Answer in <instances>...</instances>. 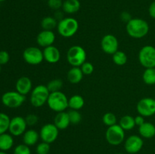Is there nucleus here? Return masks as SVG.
Returning a JSON list of instances; mask_svg holds the SVG:
<instances>
[{
    "mask_svg": "<svg viewBox=\"0 0 155 154\" xmlns=\"http://www.w3.org/2000/svg\"><path fill=\"white\" fill-rule=\"evenodd\" d=\"M142 79L146 85H155V68H146L142 74Z\"/></svg>",
    "mask_w": 155,
    "mask_h": 154,
    "instance_id": "nucleus-27",
    "label": "nucleus"
},
{
    "mask_svg": "<svg viewBox=\"0 0 155 154\" xmlns=\"http://www.w3.org/2000/svg\"><path fill=\"white\" fill-rule=\"evenodd\" d=\"M135 122H136V125H137V126L139 127L140 125H142V124H144L145 122V117L141 116V115H139V116H136V117H135Z\"/></svg>",
    "mask_w": 155,
    "mask_h": 154,
    "instance_id": "nucleus-41",
    "label": "nucleus"
},
{
    "mask_svg": "<svg viewBox=\"0 0 155 154\" xmlns=\"http://www.w3.org/2000/svg\"><path fill=\"white\" fill-rule=\"evenodd\" d=\"M139 115L144 117H150L155 114V99L152 98H142L136 105Z\"/></svg>",
    "mask_w": 155,
    "mask_h": 154,
    "instance_id": "nucleus-11",
    "label": "nucleus"
},
{
    "mask_svg": "<svg viewBox=\"0 0 155 154\" xmlns=\"http://www.w3.org/2000/svg\"><path fill=\"white\" fill-rule=\"evenodd\" d=\"M139 133L142 138H152L155 136V125L151 122H145L139 127Z\"/></svg>",
    "mask_w": 155,
    "mask_h": 154,
    "instance_id": "nucleus-19",
    "label": "nucleus"
},
{
    "mask_svg": "<svg viewBox=\"0 0 155 154\" xmlns=\"http://www.w3.org/2000/svg\"><path fill=\"white\" fill-rule=\"evenodd\" d=\"M139 61L143 67L155 68V47L145 45L139 52Z\"/></svg>",
    "mask_w": 155,
    "mask_h": 154,
    "instance_id": "nucleus-7",
    "label": "nucleus"
},
{
    "mask_svg": "<svg viewBox=\"0 0 155 154\" xmlns=\"http://www.w3.org/2000/svg\"><path fill=\"white\" fill-rule=\"evenodd\" d=\"M120 19L122 20L124 22L128 23L130 20L132 19V16L129 12L127 11H124L120 14Z\"/></svg>",
    "mask_w": 155,
    "mask_h": 154,
    "instance_id": "nucleus-39",
    "label": "nucleus"
},
{
    "mask_svg": "<svg viewBox=\"0 0 155 154\" xmlns=\"http://www.w3.org/2000/svg\"><path fill=\"white\" fill-rule=\"evenodd\" d=\"M46 86L50 92L59 91L63 87V81L60 79H54L48 82Z\"/></svg>",
    "mask_w": 155,
    "mask_h": 154,
    "instance_id": "nucleus-30",
    "label": "nucleus"
},
{
    "mask_svg": "<svg viewBox=\"0 0 155 154\" xmlns=\"http://www.w3.org/2000/svg\"><path fill=\"white\" fill-rule=\"evenodd\" d=\"M10 60V55L6 51H0V65H5Z\"/></svg>",
    "mask_w": 155,
    "mask_h": 154,
    "instance_id": "nucleus-38",
    "label": "nucleus"
},
{
    "mask_svg": "<svg viewBox=\"0 0 155 154\" xmlns=\"http://www.w3.org/2000/svg\"><path fill=\"white\" fill-rule=\"evenodd\" d=\"M0 154H8V153L6 152H5V151L0 150Z\"/></svg>",
    "mask_w": 155,
    "mask_h": 154,
    "instance_id": "nucleus-43",
    "label": "nucleus"
},
{
    "mask_svg": "<svg viewBox=\"0 0 155 154\" xmlns=\"http://www.w3.org/2000/svg\"><path fill=\"white\" fill-rule=\"evenodd\" d=\"M27 124L25 118L19 116H15L11 119L8 131L12 136L18 137L24 134V133L27 131Z\"/></svg>",
    "mask_w": 155,
    "mask_h": 154,
    "instance_id": "nucleus-13",
    "label": "nucleus"
},
{
    "mask_svg": "<svg viewBox=\"0 0 155 154\" xmlns=\"http://www.w3.org/2000/svg\"><path fill=\"white\" fill-rule=\"evenodd\" d=\"M55 38V34L53 30H42L36 36V42L39 46L46 48L50 45H53Z\"/></svg>",
    "mask_w": 155,
    "mask_h": 154,
    "instance_id": "nucleus-15",
    "label": "nucleus"
},
{
    "mask_svg": "<svg viewBox=\"0 0 155 154\" xmlns=\"http://www.w3.org/2000/svg\"><path fill=\"white\" fill-rule=\"evenodd\" d=\"M58 23V21L54 17H45L41 21V27L42 30H53L54 28H57Z\"/></svg>",
    "mask_w": 155,
    "mask_h": 154,
    "instance_id": "nucleus-26",
    "label": "nucleus"
},
{
    "mask_svg": "<svg viewBox=\"0 0 155 154\" xmlns=\"http://www.w3.org/2000/svg\"><path fill=\"white\" fill-rule=\"evenodd\" d=\"M25 96L17 91H11L4 93L2 96V103L8 108L15 109L21 107L25 101Z\"/></svg>",
    "mask_w": 155,
    "mask_h": 154,
    "instance_id": "nucleus-8",
    "label": "nucleus"
},
{
    "mask_svg": "<svg viewBox=\"0 0 155 154\" xmlns=\"http://www.w3.org/2000/svg\"><path fill=\"white\" fill-rule=\"evenodd\" d=\"M117 116H115L114 113H111V112H108V113H104V116H102V122L107 127L112 126V125L117 124Z\"/></svg>",
    "mask_w": 155,
    "mask_h": 154,
    "instance_id": "nucleus-31",
    "label": "nucleus"
},
{
    "mask_svg": "<svg viewBox=\"0 0 155 154\" xmlns=\"http://www.w3.org/2000/svg\"><path fill=\"white\" fill-rule=\"evenodd\" d=\"M44 60L49 63H56L60 60L61 52L57 47L54 45L44 48L43 51Z\"/></svg>",
    "mask_w": 155,
    "mask_h": 154,
    "instance_id": "nucleus-17",
    "label": "nucleus"
},
{
    "mask_svg": "<svg viewBox=\"0 0 155 154\" xmlns=\"http://www.w3.org/2000/svg\"><path fill=\"white\" fill-rule=\"evenodd\" d=\"M36 151L37 154H48L50 151V144L42 141L36 146Z\"/></svg>",
    "mask_w": 155,
    "mask_h": 154,
    "instance_id": "nucleus-34",
    "label": "nucleus"
},
{
    "mask_svg": "<svg viewBox=\"0 0 155 154\" xmlns=\"http://www.w3.org/2000/svg\"><path fill=\"white\" fill-rule=\"evenodd\" d=\"M83 75L84 74L82 72L80 67H77V66H72V68L69 69L67 74L69 82L74 85L80 83L83 79Z\"/></svg>",
    "mask_w": 155,
    "mask_h": 154,
    "instance_id": "nucleus-21",
    "label": "nucleus"
},
{
    "mask_svg": "<svg viewBox=\"0 0 155 154\" xmlns=\"http://www.w3.org/2000/svg\"><path fill=\"white\" fill-rule=\"evenodd\" d=\"M23 57L28 64L39 65L44 60L43 51L37 47H28L23 52Z\"/></svg>",
    "mask_w": 155,
    "mask_h": 154,
    "instance_id": "nucleus-9",
    "label": "nucleus"
},
{
    "mask_svg": "<svg viewBox=\"0 0 155 154\" xmlns=\"http://www.w3.org/2000/svg\"><path fill=\"white\" fill-rule=\"evenodd\" d=\"M144 140L140 135L133 134L124 140V149L128 153L136 154L142 149Z\"/></svg>",
    "mask_w": 155,
    "mask_h": 154,
    "instance_id": "nucleus-12",
    "label": "nucleus"
},
{
    "mask_svg": "<svg viewBox=\"0 0 155 154\" xmlns=\"http://www.w3.org/2000/svg\"><path fill=\"white\" fill-rule=\"evenodd\" d=\"M48 107L56 113L65 111L68 108V98L64 92H51L47 101Z\"/></svg>",
    "mask_w": 155,
    "mask_h": 154,
    "instance_id": "nucleus-3",
    "label": "nucleus"
},
{
    "mask_svg": "<svg viewBox=\"0 0 155 154\" xmlns=\"http://www.w3.org/2000/svg\"><path fill=\"white\" fill-rule=\"evenodd\" d=\"M59 135V129L54 123L45 124L39 131V137L42 141L48 143H54Z\"/></svg>",
    "mask_w": 155,
    "mask_h": 154,
    "instance_id": "nucleus-10",
    "label": "nucleus"
},
{
    "mask_svg": "<svg viewBox=\"0 0 155 154\" xmlns=\"http://www.w3.org/2000/svg\"><path fill=\"white\" fill-rule=\"evenodd\" d=\"M14 137L10 133H4L0 134V150H9L14 146Z\"/></svg>",
    "mask_w": 155,
    "mask_h": 154,
    "instance_id": "nucleus-23",
    "label": "nucleus"
},
{
    "mask_svg": "<svg viewBox=\"0 0 155 154\" xmlns=\"http://www.w3.org/2000/svg\"><path fill=\"white\" fill-rule=\"evenodd\" d=\"M54 124L59 130H64L68 128L70 124H71L68 113H66L65 111L57 113L54 118Z\"/></svg>",
    "mask_w": 155,
    "mask_h": 154,
    "instance_id": "nucleus-18",
    "label": "nucleus"
},
{
    "mask_svg": "<svg viewBox=\"0 0 155 154\" xmlns=\"http://www.w3.org/2000/svg\"><path fill=\"white\" fill-rule=\"evenodd\" d=\"M0 72H1V65H0Z\"/></svg>",
    "mask_w": 155,
    "mask_h": 154,
    "instance_id": "nucleus-45",
    "label": "nucleus"
},
{
    "mask_svg": "<svg viewBox=\"0 0 155 154\" xmlns=\"http://www.w3.org/2000/svg\"><path fill=\"white\" fill-rule=\"evenodd\" d=\"M4 1H5V0H0V2H4Z\"/></svg>",
    "mask_w": 155,
    "mask_h": 154,
    "instance_id": "nucleus-44",
    "label": "nucleus"
},
{
    "mask_svg": "<svg viewBox=\"0 0 155 154\" xmlns=\"http://www.w3.org/2000/svg\"><path fill=\"white\" fill-rule=\"evenodd\" d=\"M86 52L80 45H73L67 53V60L72 66L80 67L86 60Z\"/></svg>",
    "mask_w": 155,
    "mask_h": 154,
    "instance_id": "nucleus-5",
    "label": "nucleus"
},
{
    "mask_svg": "<svg viewBox=\"0 0 155 154\" xmlns=\"http://www.w3.org/2000/svg\"><path fill=\"white\" fill-rule=\"evenodd\" d=\"M25 120H26V122H27V125L33 126V125H35L38 122V121H39V118H38V116H36V114L30 113V114H28L25 117Z\"/></svg>",
    "mask_w": 155,
    "mask_h": 154,
    "instance_id": "nucleus-37",
    "label": "nucleus"
},
{
    "mask_svg": "<svg viewBox=\"0 0 155 154\" xmlns=\"http://www.w3.org/2000/svg\"><path fill=\"white\" fill-rule=\"evenodd\" d=\"M39 138V133L34 129L27 130L23 134V142L29 146H34Z\"/></svg>",
    "mask_w": 155,
    "mask_h": 154,
    "instance_id": "nucleus-20",
    "label": "nucleus"
},
{
    "mask_svg": "<svg viewBox=\"0 0 155 154\" xmlns=\"http://www.w3.org/2000/svg\"><path fill=\"white\" fill-rule=\"evenodd\" d=\"M79 30V23L74 18H64L58 21L57 30L59 35L64 38H71Z\"/></svg>",
    "mask_w": 155,
    "mask_h": 154,
    "instance_id": "nucleus-2",
    "label": "nucleus"
},
{
    "mask_svg": "<svg viewBox=\"0 0 155 154\" xmlns=\"http://www.w3.org/2000/svg\"><path fill=\"white\" fill-rule=\"evenodd\" d=\"M54 18H55L56 20H58V21H61V20H62L63 19V18H63V13H62L61 11H60L59 10H58V11H56V12H55V14H54Z\"/></svg>",
    "mask_w": 155,
    "mask_h": 154,
    "instance_id": "nucleus-42",
    "label": "nucleus"
},
{
    "mask_svg": "<svg viewBox=\"0 0 155 154\" xmlns=\"http://www.w3.org/2000/svg\"><path fill=\"white\" fill-rule=\"evenodd\" d=\"M116 154H123V153H120V152H119V153H116Z\"/></svg>",
    "mask_w": 155,
    "mask_h": 154,
    "instance_id": "nucleus-46",
    "label": "nucleus"
},
{
    "mask_svg": "<svg viewBox=\"0 0 155 154\" xmlns=\"http://www.w3.org/2000/svg\"><path fill=\"white\" fill-rule=\"evenodd\" d=\"M84 98L79 95H74L68 99V107L71 110H80L84 107Z\"/></svg>",
    "mask_w": 155,
    "mask_h": 154,
    "instance_id": "nucleus-24",
    "label": "nucleus"
},
{
    "mask_svg": "<svg viewBox=\"0 0 155 154\" xmlns=\"http://www.w3.org/2000/svg\"><path fill=\"white\" fill-rule=\"evenodd\" d=\"M148 14L150 17L155 19V1L151 3L148 8Z\"/></svg>",
    "mask_w": 155,
    "mask_h": 154,
    "instance_id": "nucleus-40",
    "label": "nucleus"
},
{
    "mask_svg": "<svg viewBox=\"0 0 155 154\" xmlns=\"http://www.w3.org/2000/svg\"><path fill=\"white\" fill-rule=\"evenodd\" d=\"M50 93L51 92L48 91L46 85H36L30 92V103L32 106L36 108H39L45 104H47Z\"/></svg>",
    "mask_w": 155,
    "mask_h": 154,
    "instance_id": "nucleus-4",
    "label": "nucleus"
},
{
    "mask_svg": "<svg viewBox=\"0 0 155 154\" xmlns=\"http://www.w3.org/2000/svg\"><path fill=\"white\" fill-rule=\"evenodd\" d=\"M11 119L7 114L0 113V134H4L8 131Z\"/></svg>",
    "mask_w": 155,
    "mask_h": 154,
    "instance_id": "nucleus-29",
    "label": "nucleus"
},
{
    "mask_svg": "<svg viewBox=\"0 0 155 154\" xmlns=\"http://www.w3.org/2000/svg\"><path fill=\"white\" fill-rule=\"evenodd\" d=\"M68 115H69L70 121H71V124L74 125H77V124L80 123L82 120V115L81 113L79 112V110H71L69 112H68Z\"/></svg>",
    "mask_w": 155,
    "mask_h": 154,
    "instance_id": "nucleus-32",
    "label": "nucleus"
},
{
    "mask_svg": "<svg viewBox=\"0 0 155 154\" xmlns=\"http://www.w3.org/2000/svg\"><path fill=\"white\" fill-rule=\"evenodd\" d=\"M15 89L22 95H28L33 90V83L31 79L27 76H21L17 80Z\"/></svg>",
    "mask_w": 155,
    "mask_h": 154,
    "instance_id": "nucleus-16",
    "label": "nucleus"
},
{
    "mask_svg": "<svg viewBox=\"0 0 155 154\" xmlns=\"http://www.w3.org/2000/svg\"><path fill=\"white\" fill-rule=\"evenodd\" d=\"M80 69L84 75H91L94 71V66L90 62L86 61L80 66Z\"/></svg>",
    "mask_w": 155,
    "mask_h": 154,
    "instance_id": "nucleus-35",
    "label": "nucleus"
},
{
    "mask_svg": "<svg viewBox=\"0 0 155 154\" xmlns=\"http://www.w3.org/2000/svg\"><path fill=\"white\" fill-rule=\"evenodd\" d=\"M119 125L124 131H130L136 126L135 118L130 115H126L123 116L120 120Z\"/></svg>",
    "mask_w": 155,
    "mask_h": 154,
    "instance_id": "nucleus-25",
    "label": "nucleus"
},
{
    "mask_svg": "<svg viewBox=\"0 0 155 154\" xmlns=\"http://www.w3.org/2000/svg\"><path fill=\"white\" fill-rule=\"evenodd\" d=\"M119 42L116 36L112 34H107L103 36L101 41V48L104 53L113 55L118 51Z\"/></svg>",
    "mask_w": 155,
    "mask_h": 154,
    "instance_id": "nucleus-14",
    "label": "nucleus"
},
{
    "mask_svg": "<svg viewBox=\"0 0 155 154\" xmlns=\"http://www.w3.org/2000/svg\"><path fill=\"white\" fill-rule=\"evenodd\" d=\"M13 154H31V150L30 146L24 143H21L15 146Z\"/></svg>",
    "mask_w": 155,
    "mask_h": 154,
    "instance_id": "nucleus-33",
    "label": "nucleus"
},
{
    "mask_svg": "<svg viewBox=\"0 0 155 154\" xmlns=\"http://www.w3.org/2000/svg\"><path fill=\"white\" fill-rule=\"evenodd\" d=\"M80 6L81 5L79 0H64L63 2L62 10L64 13L73 14L79 11Z\"/></svg>",
    "mask_w": 155,
    "mask_h": 154,
    "instance_id": "nucleus-22",
    "label": "nucleus"
},
{
    "mask_svg": "<svg viewBox=\"0 0 155 154\" xmlns=\"http://www.w3.org/2000/svg\"><path fill=\"white\" fill-rule=\"evenodd\" d=\"M127 33L133 39H142L149 32V24L142 18H132L126 26Z\"/></svg>",
    "mask_w": 155,
    "mask_h": 154,
    "instance_id": "nucleus-1",
    "label": "nucleus"
},
{
    "mask_svg": "<svg viewBox=\"0 0 155 154\" xmlns=\"http://www.w3.org/2000/svg\"><path fill=\"white\" fill-rule=\"evenodd\" d=\"M48 5L51 9L54 11H58L63 5L62 0H48Z\"/></svg>",
    "mask_w": 155,
    "mask_h": 154,
    "instance_id": "nucleus-36",
    "label": "nucleus"
},
{
    "mask_svg": "<svg viewBox=\"0 0 155 154\" xmlns=\"http://www.w3.org/2000/svg\"><path fill=\"white\" fill-rule=\"evenodd\" d=\"M105 139L109 144L118 146L125 140V131L119 124L107 127L105 132Z\"/></svg>",
    "mask_w": 155,
    "mask_h": 154,
    "instance_id": "nucleus-6",
    "label": "nucleus"
},
{
    "mask_svg": "<svg viewBox=\"0 0 155 154\" xmlns=\"http://www.w3.org/2000/svg\"><path fill=\"white\" fill-rule=\"evenodd\" d=\"M112 58H113L114 63L117 66H124L127 63V60H128L126 53L122 51H117L115 52L112 55Z\"/></svg>",
    "mask_w": 155,
    "mask_h": 154,
    "instance_id": "nucleus-28",
    "label": "nucleus"
}]
</instances>
